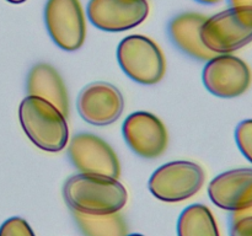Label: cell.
I'll use <instances>...</instances> for the list:
<instances>
[{"label": "cell", "instance_id": "cell-1", "mask_svg": "<svg viewBox=\"0 0 252 236\" xmlns=\"http://www.w3.org/2000/svg\"><path fill=\"white\" fill-rule=\"evenodd\" d=\"M63 196L71 210L95 215L117 213L128 199L127 191L116 178L81 172L66 179Z\"/></svg>", "mask_w": 252, "mask_h": 236}, {"label": "cell", "instance_id": "cell-2", "mask_svg": "<svg viewBox=\"0 0 252 236\" xmlns=\"http://www.w3.org/2000/svg\"><path fill=\"white\" fill-rule=\"evenodd\" d=\"M19 118L25 134L41 150L57 152L66 147V117L48 101L27 95L20 103Z\"/></svg>", "mask_w": 252, "mask_h": 236}, {"label": "cell", "instance_id": "cell-3", "mask_svg": "<svg viewBox=\"0 0 252 236\" xmlns=\"http://www.w3.org/2000/svg\"><path fill=\"white\" fill-rule=\"evenodd\" d=\"M201 38L214 54H231L248 46L252 42V9L229 7L207 17Z\"/></svg>", "mask_w": 252, "mask_h": 236}, {"label": "cell", "instance_id": "cell-4", "mask_svg": "<svg viewBox=\"0 0 252 236\" xmlns=\"http://www.w3.org/2000/svg\"><path fill=\"white\" fill-rule=\"evenodd\" d=\"M117 60L126 75L142 85L158 84L166 71L165 56L160 47L142 34H132L121 41Z\"/></svg>", "mask_w": 252, "mask_h": 236}, {"label": "cell", "instance_id": "cell-5", "mask_svg": "<svg viewBox=\"0 0 252 236\" xmlns=\"http://www.w3.org/2000/svg\"><path fill=\"white\" fill-rule=\"evenodd\" d=\"M204 170L193 161H171L155 170L149 179V191L164 202H182L202 188Z\"/></svg>", "mask_w": 252, "mask_h": 236}, {"label": "cell", "instance_id": "cell-6", "mask_svg": "<svg viewBox=\"0 0 252 236\" xmlns=\"http://www.w3.org/2000/svg\"><path fill=\"white\" fill-rule=\"evenodd\" d=\"M44 22L52 41L63 51H78L85 42L86 21L79 0H47Z\"/></svg>", "mask_w": 252, "mask_h": 236}, {"label": "cell", "instance_id": "cell-7", "mask_svg": "<svg viewBox=\"0 0 252 236\" xmlns=\"http://www.w3.org/2000/svg\"><path fill=\"white\" fill-rule=\"evenodd\" d=\"M202 79L207 90L220 98H235L251 85V69L233 54H217L204 65Z\"/></svg>", "mask_w": 252, "mask_h": 236}, {"label": "cell", "instance_id": "cell-8", "mask_svg": "<svg viewBox=\"0 0 252 236\" xmlns=\"http://www.w3.org/2000/svg\"><path fill=\"white\" fill-rule=\"evenodd\" d=\"M68 155L81 174L101 175L117 179L121 165L112 148L100 137L91 133H79L71 138Z\"/></svg>", "mask_w": 252, "mask_h": 236}, {"label": "cell", "instance_id": "cell-9", "mask_svg": "<svg viewBox=\"0 0 252 236\" xmlns=\"http://www.w3.org/2000/svg\"><path fill=\"white\" fill-rule=\"evenodd\" d=\"M86 14L96 29L122 32L144 22L149 14V4L147 0H90Z\"/></svg>", "mask_w": 252, "mask_h": 236}, {"label": "cell", "instance_id": "cell-10", "mask_svg": "<svg viewBox=\"0 0 252 236\" xmlns=\"http://www.w3.org/2000/svg\"><path fill=\"white\" fill-rule=\"evenodd\" d=\"M76 106L85 122L103 127L112 124L121 117L125 110V98L115 85L96 81L81 90Z\"/></svg>", "mask_w": 252, "mask_h": 236}, {"label": "cell", "instance_id": "cell-11", "mask_svg": "<svg viewBox=\"0 0 252 236\" xmlns=\"http://www.w3.org/2000/svg\"><path fill=\"white\" fill-rule=\"evenodd\" d=\"M123 137L132 151L144 159L159 157L166 150L167 130L157 116L149 112H134L123 123Z\"/></svg>", "mask_w": 252, "mask_h": 236}, {"label": "cell", "instance_id": "cell-12", "mask_svg": "<svg viewBox=\"0 0 252 236\" xmlns=\"http://www.w3.org/2000/svg\"><path fill=\"white\" fill-rule=\"evenodd\" d=\"M208 196L217 206L230 213L252 208V167L229 170L214 177Z\"/></svg>", "mask_w": 252, "mask_h": 236}, {"label": "cell", "instance_id": "cell-13", "mask_svg": "<svg viewBox=\"0 0 252 236\" xmlns=\"http://www.w3.org/2000/svg\"><path fill=\"white\" fill-rule=\"evenodd\" d=\"M206 20L207 16L198 12H182L175 16L167 27L172 43L182 53L197 60H209L217 56L202 42L201 30Z\"/></svg>", "mask_w": 252, "mask_h": 236}, {"label": "cell", "instance_id": "cell-14", "mask_svg": "<svg viewBox=\"0 0 252 236\" xmlns=\"http://www.w3.org/2000/svg\"><path fill=\"white\" fill-rule=\"evenodd\" d=\"M27 95L41 97L56 106L65 117L69 115V97L58 71L47 63L32 66L27 76Z\"/></svg>", "mask_w": 252, "mask_h": 236}, {"label": "cell", "instance_id": "cell-15", "mask_svg": "<svg viewBox=\"0 0 252 236\" xmlns=\"http://www.w3.org/2000/svg\"><path fill=\"white\" fill-rule=\"evenodd\" d=\"M79 230L84 236H127V223L120 213L85 214L71 210Z\"/></svg>", "mask_w": 252, "mask_h": 236}, {"label": "cell", "instance_id": "cell-16", "mask_svg": "<svg viewBox=\"0 0 252 236\" xmlns=\"http://www.w3.org/2000/svg\"><path fill=\"white\" fill-rule=\"evenodd\" d=\"M179 236H220L214 215L203 204L187 206L177 221Z\"/></svg>", "mask_w": 252, "mask_h": 236}, {"label": "cell", "instance_id": "cell-17", "mask_svg": "<svg viewBox=\"0 0 252 236\" xmlns=\"http://www.w3.org/2000/svg\"><path fill=\"white\" fill-rule=\"evenodd\" d=\"M235 142L241 154L252 164V119L239 123L235 129Z\"/></svg>", "mask_w": 252, "mask_h": 236}, {"label": "cell", "instance_id": "cell-18", "mask_svg": "<svg viewBox=\"0 0 252 236\" xmlns=\"http://www.w3.org/2000/svg\"><path fill=\"white\" fill-rule=\"evenodd\" d=\"M0 236H36L31 226L20 216L7 219L0 226Z\"/></svg>", "mask_w": 252, "mask_h": 236}, {"label": "cell", "instance_id": "cell-19", "mask_svg": "<svg viewBox=\"0 0 252 236\" xmlns=\"http://www.w3.org/2000/svg\"><path fill=\"white\" fill-rule=\"evenodd\" d=\"M230 236H252V215L230 219Z\"/></svg>", "mask_w": 252, "mask_h": 236}, {"label": "cell", "instance_id": "cell-20", "mask_svg": "<svg viewBox=\"0 0 252 236\" xmlns=\"http://www.w3.org/2000/svg\"><path fill=\"white\" fill-rule=\"evenodd\" d=\"M230 7H251L252 0H228Z\"/></svg>", "mask_w": 252, "mask_h": 236}, {"label": "cell", "instance_id": "cell-21", "mask_svg": "<svg viewBox=\"0 0 252 236\" xmlns=\"http://www.w3.org/2000/svg\"><path fill=\"white\" fill-rule=\"evenodd\" d=\"M246 215H252V208L248 209V210L240 211V213H231V215H230V219H234V218H239V216H246Z\"/></svg>", "mask_w": 252, "mask_h": 236}, {"label": "cell", "instance_id": "cell-22", "mask_svg": "<svg viewBox=\"0 0 252 236\" xmlns=\"http://www.w3.org/2000/svg\"><path fill=\"white\" fill-rule=\"evenodd\" d=\"M196 1L201 2V4L213 5V4H217V2H219V1H220V0H196Z\"/></svg>", "mask_w": 252, "mask_h": 236}, {"label": "cell", "instance_id": "cell-23", "mask_svg": "<svg viewBox=\"0 0 252 236\" xmlns=\"http://www.w3.org/2000/svg\"><path fill=\"white\" fill-rule=\"evenodd\" d=\"M6 1L11 2V4H22V2H25L26 0H6Z\"/></svg>", "mask_w": 252, "mask_h": 236}, {"label": "cell", "instance_id": "cell-24", "mask_svg": "<svg viewBox=\"0 0 252 236\" xmlns=\"http://www.w3.org/2000/svg\"><path fill=\"white\" fill-rule=\"evenodd\" d=\"M127 236H143V235H140V234H132V235H127Z\"/></svg>", "mask_w": 252, "mask_h": 236}]
</instances>
